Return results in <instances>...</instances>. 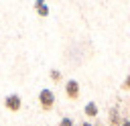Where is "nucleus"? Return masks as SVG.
Segmentation results:
<instances>
[{"instance_id":"obj_1","label":"nucleus","mask_w":130,"mask_h":126,"mask_svg":"<svg viewBox=\"0 0 130 126\" xmlns=\"http://www.w3.org/2000/svg\"><path fill=\"white\" fill-rule=\"evenodd\" d=\"M39 102H41V108H43V110H51L53 104H55V96H53V91H51V89H43L41 96H39Z\"/></svg>"},{"instance_id":"obj_9","label":"nucleus","mask_w":130,"mask_h":126,"mask_svg":"<svg viewBox=\"0 0 130 126\" xmlns=\"http://www.w3.org/2000/svg\"><path fill=\"white\" fill-rule=\"evenodd\" d=\"M120 126H130V120H124V122H122Z\"/></svg>"},{"instance_id":"obj_3","label":"nucleus","mask_w":130,"mask_h":126,"mask_svg":"<svg viewBox=\"0 0 130 126\" xmlns=\"http://www.w3.org/2000/svg\"><path fill=\"white\" fill-rule=\"evenodd\" d=\"M4 106H6L10 112H18V110H20V98H18L16 93H12V96H8V98L4 100Z\"/></svg>"},{"instance_id":"obj_6","label":"nucleus","mask_w":130,"mask_h":126,"mask_svg":"<svg viewBox=\"0 0 130 126\" xmlns=\"http://www.w3.org/2000/svg\"><path fill=\"white\" fill-rule=\"evenodd\" d=\"M59 126H73V120H71V118H63V120L59 122Z\"/></svg>"},{"instance_id":"obj_5","label":"nucleus","mask_w":130,"mask_h":126,"mask_svg":"<svg viewBox=\"0 0 130 126\" xmlns=\"http://www.w3.org/2000/svg\"><path fill=\"white\" fill-rule=\"evenodd\" d=\"M85 114H87V116H98V106H95L93 102H89V104L85 106Z\"/></svg>"},{"instance_id":"obj_7","label":"nucleus","mask_w":130,"mask_h":126,"mask_svg":"<svg viewBox=\"0 0 130 126\" xmlns=\"http://www.w3.org/2000/svg\"><path fill=\"white\" fill-rule=\"evenodd\" d=\"M51 77H53L55 81H59V79H61V75H59V71H51Z\"/></svg>"},{"instance_id":"obj_2","label":"nucleus","mask_w":130,"mask_h":126,"mask_svg":"<svg viewBox=\"0 0 130 126\" xmlns=\"http://www.w3.org/2000/svg\"><path fill=\"white\" fill-rule=\"evenodd\" d=\"M65 93H67L69 100H77V98H79V83H77L75 79L67 81V83H65Z\"/></svg>"},{"instance_id":"obj_10","label":"nucleus","mask_w":130,"mask_h":126,"mask_svg":"<svg viewBox=\"0 0 130 126\" xmlns=\"http://www.w3.org/2000/svg\"><path fill=\"white\" fill-rule=\"evenodd\" d=\"M81 126H93V124H89V122H83V124H81Z\"/></svg>"},{"instance_id":"obj_8","label":"nucleus","mask_w":130,"mask_h":126,"mask_svg":"<svg viewBox=\"0 0 130 126\" xmlns=\"http://www.w3.org/2000/svg\"><path fill=\"white\" fill-rule=\"evenodd\" d=\"M124 89H130V75H128L126 81H124Z\"/></svg>"},{"instance_id":"obj_4","label":"nucleus","mask_w":130,"mask_h":126,"mask_svg":"<svg viewBox=\"0 0 130 126\" xmlns=\"http://www.w3.org/2000/svg\"><path fill=\"white\" fill-rule=\"evenodd\" d=\"M110 124L112 126H120L122 122H120V116H118V110H112L110 112Z\"/></svg>"}]
</instances>
